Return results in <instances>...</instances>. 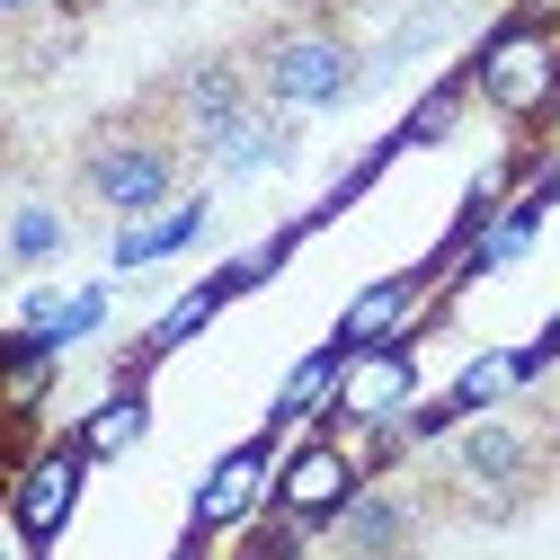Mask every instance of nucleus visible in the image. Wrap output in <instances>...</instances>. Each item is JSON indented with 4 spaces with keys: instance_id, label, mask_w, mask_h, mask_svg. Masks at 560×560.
Instances as JSON below:
<instances>
[{
    "instance_id": "a211bd4d",
    "label": "nucleus",
    "mask_w": 560,
    "mask_h": 560,
    "mask_svg": "<svg viewBox=\"0 0 560 560\" xmlns=\"http://www.w3.org/2000/svg\"><path fill=\"white\" fill-rule=\"evenodd\" d=\"M525 241H534V214H508V223H489V232H480V258H471V267H508V258H516Z\"/></svg>"
},
{
    "instance_id": "f03ea898",
    "label": "nucleus",
    "mask_w": 560,
    "mask_h": 560,
    "mask_svg": "<svg viewBox=\"0 0 560 560\" xmlns=\"http://www.w3.org/2000/svg\"><path fill=\"white\" fill-rule=\"evenodd\" d=\"M81 187L107 205V214L143 223V214H161V205L178 196V143L152 133V125H107L81 152Z\"/></svg>"
},
{
    "instance_id": "423d86ee",
    "label": "nucleus",
    "mask_w": 560,
    "mask_h": 560,
    "mask_svg": "<svg viewBox=\"0 0 560 560\" xmlns=\"http://www.w3.org/2000/svg\"><path fill=\"white\" fill-rule=\"evenodd\" d=\"M418 392V365L400 357V347H357V365H338V409L365 418V428H383V418H400Z\"/></svg>"
},
{
    "instance_id": "4468645a",
    "label": "nucleus",
    "mask_w": 560,
    "mask_h": 560,
    "mask_svg": "<svg viewBox=\"0 0 560 560\" xmlns=\"http://www.w3.org/2000/svg\"><path fill=\"white\" fill-rule=\"evenodd\" d=\"M196 223H205V205H178L170 223H133V232L116 241V267H152V258H170V249H178Z\"/></svg>"
},
{
    "instance_id": "5701e85b",
    "label": "nucleus",
    "mask_w": 560,
    "mask_h": 560,
    "mask_svg": "<svg viewBox=\"0 0 560 560\" xmlns=\"http://www.w3.org/2000/svg\"><path fill=\"white\" fill-rule=\"evenodd\" d=\"M62 10H98V0H62Z\"/></svg>"
},
{
    "instance_id": "0eeeda50",
    "label": "nucleus",
    "mask_w": 560,
    "mask_h": 560,
    "mask_svg": "<svg viewBox=\"0 0 560 560\" xmlns=\"http://www.w3.org/2000/svg\"><path fill=\"white\" fill-rule=\"evenodd\" d=\"M276 499H285V516H338L347 499H357V454L347 445H303L285 463V480H276Z\"/></svg>"
},
{
    "instance_id": "f8f14e48",
    "label": "nucleus",
    "mask_w": 560,
    "mask_h": 560,
    "mask_svg": "<svg viewBox=\"0 0 560 560\" xmlns=\"http://www.w3.org/2000/svg\"><path fill=\"white\" fill-rule=\"evenodd\" d=\"M267 161H285V116H267V98H258V107L223 133V143H214V170L241 178V170H267Z\"/></svg>"
},
{
    "instance_id": "20e7f679",
    "label": "nucleus",
    "mask_w": 560,
    "mask_h": 560,
    "mask_svg": "<svg viewBox=\"0 0 560 560\" xmlns=\"http://www.w3.org/2000/svg\"><path fill=\"white\" fill-rule=\"evenodd\" d=\"M471 90L499 107V116H542V107L560 98V45H551V27H508V36H489Z\"/></svg>"
},
{
    "instance_id": "f257e3e1",
    "label": "nucleus",
    "mask_w": 560,
    "mask_h": 560,
    "mask_svg": "<svg viewBox=\"0 0 560 560\" xmlns=\"http://www.w3.org/2000/svg\"><path fill=\"white\" fill-rule=\"evenodd\" d=\"M249 72H258V98L267 107H338L347 90H357V45H347L338 27H320V19H294V27H276V36H258V54H249Z\"/></svg>"
},
{
    "instance_id": "4be33fe9",
    "label": "nucleus",
    "mask_w": 560,
    "mask_h": 560,
    "mask_svg": "<svg viewBox=\"0 0 560 560\" xmlns=\"http://www.w3.org/2000/svg\"><path fill=\"white\" fill-rule=\"evenodd\" d=\"M27 10H36V0H0V19H27Z\"/></svg>"
},
{
    "instance_id": "dca6fc26",
    "label": "nucleus",
    "mask_w": 560,
    "mask_h": 560,
    "mask_svg": "<svg viewBox=\"0 0 560 560\" xmlns=\"http://www.w3.org/2000/svg\"><path fill=\"white\" fill-rule=\"evenodd\" d=\"M525 374H534V357H516V347H499V357H480V365L463 374V392H454V400H499V392H516Z\"/></svg>"
},
{
    "instance_id": "f3484780",
    "label": "nucleus",
    "mask_w": 560,
    "mask_h": 560,
    "mask_svg": "<svg viewBox=\"0 0 560 560\" xmlns=\"http://www.w3.org/2000/svg\"><path fill=\"white\" fill-rule=\"evenodd\" d=\"M10 249H19V258H54V249H62V214H45V205L10 214Z\"/></svg>"
},
{
    "instance_id": "6ab92c4d",
    "label": "nucleus",
    "mask_w": 560,
    "mask_h": 560,
    "mask_svg": "<svg viewBox=\"0 0 560 560\" xmlns=\"http://www.w3.org/2000/svg\"><path fill=\"white\" fill-rule=\"evenodd\" d=\"M205 312H214V294H187V303H178V312H170V320L152 329V347H178V338H187V329H196Z\"/></svg>"
},
{
    "instance_id": "ddd939ff",
    "label": "nucleus",
    "mask_w": 560,
    "mask_h": 560,
    "mask_svg": "<svg viewBox=\"0 0 560 560\" xmlns=\"http://www.w3.org/2000/svg\"><path fill=\"white\" fill-rule=\"evenodd\" d=\"M143 428H152V400H143V392H116L107 409H90L81 454H90V463H98V454H125V445H143Z\"/></svg>"
},
{
    "instance_id": "393cba45",
    "label": "nucleus",
    "mask_w": 560,
    "mask_h": 560,
    "mask_svg": "<svg viewBox=\"0 0 560 560\" xmlns=\"http://www.w3.org/2000/svg\"><path fill=\"white\" fill-rule=\"evenodd\" d=\"M294 10H303V0H294Z\"/></svg>"
},
{
    "instance_id": "1a4fd4ad",
    "label": "nucleus",
    "mask_w": 560,
    "mask_h": 560,
    "mask_svg": "<svg viewBox=\"0 0 560 560\" xmlns=\"http://www.w3.org/2000/svg\"><path fill=\"white\" fill-rule=\"evenodd\" d=\"M81 463H90L81 445H62V454H45V463L19 480V525H27V534H54L62 516H72V499H81Z\"/></svg>"
},
{
    "instance_id": "6e6552de",
    "label": "nucleus",
    "mask_w": 560,
    "mask_h": 560,
    "mask_svg": "<svg viewBox=\"0 0 560 560\" xmlns=\"http://www.w3.org/2000/svg\"><path fill=\"white\" fill-rule=\"evenodd\" d=\"M338 542L357 560H400L409 551V508L392 499V489H357V499L338 508Z\"/></svg>"
},
{
    "instance_id": "9d476101",
    "label": "nucleus",
    "mask_w": 560,
    "mask_h": 560,
    "mask_svg": "<svg viewBox=\"0 0 560 560\" xmlns=\"http://www.w3.org/2000/svg\"><path fill=\"white\" fill-rule=\"evenodd\" d=\"M258 489H267V454H258V445L223 454V463H214V480L196 489V525H232V516H249Z\"/></svg>"
},
{
    "instance_id": "7ed1b4c3",
    "label": "nucleus",
    "mask_w": 560,
    "mask_h": 560,
    "mask_svg": "<svg viewBox=\"0 0 560 560\" xmlns=\"http://www.w3.org/2000/svg\"><path fill=\"white\" fill-rule=\"evenodd\" d=\"M258 107V72L241 54H196L178 62V81H170V116H178V143H196L205 161H214V143Z\"/></svg>"
},
{
    "instance_id": "412c9836",
    "label": "nucleus",
    "mask_w": 560,
    "mask_h": 560,
    "mask_svg": "<svg viewBox=\"0 0 560 560\" xmlns=\"http://www.w3.org/2000/svg\"><path fill=\"white\" fill-rule=\"evenodd\" d=\"M241 560H285V534H267V542H249Z\"/></svg>"
},
{
    "instance_id": "9b49d317",
    "label": "nucleus",
    "mask_w": 560,
    "mask_h": 560,
    "mask_svg": "<svg viewBox=\"0 0 560 560\" xmlns=\"http://www.w3.org/2000/svg\"><path fill=\"white\" fill-rule=\"evenodd\" d=\"M418 285H428V276H392V285H365L357 303H347V347H374V338H392V329L409 320Z\"/></svg>"
},
{
    "instance_id": "2eb2a0df",
    "label": "nucleus",
    "mask_w": 560,
    "mask_h": 560,
    "mask_svg": "<svg viewBox=\"0 0 560 560\" xmlns=\"http://www.w3.org/2000/svg\"><path fill=\"white\" fill-rule=\"evenodd\" d=\"M320 400H338V357H303L294 374H285V418H303V409H320Z\"/></svg>"
},
{
    "instance_id": "b1692460",
    "label": "nucleus",
    "mask_w": 560,
    "mask_h": 560,
    "mask_svg": "<svg viewBox=\"0 0 560 560\" xmlns=\"http://www.w3.org/2000/svg\"><path fill=\"white\" fill-rule=\"evenodd\" d=\"M178 560H205V551H196V542H187V551H178Z\"/></svg>"
},
{
    "instance_id": "a878e982",
    "label": "nucleus",
    "mask_w": 560,
    "mask_h": 560,
    "mask_svg": "<svg viewBox=\"0 0 560 560\" xmlns=\"http://www.w3.org/2000/svg\"><path fill=\"white\" fill-rule=\"evenodd\" d=\"M551 409H560V400H551Z\"/></svg>"
},
{
    "instance_id": "aec40b11",
    "label": "nucleus",
    "mask_w": 560,
    "mask_h": 560,
    "mask_svg": "<svg viewBox=\"0 0 560 560\" xmlns=\"http://www.w3.org/2000/svg\"><path fill=\"white\" fill-rule=\"evenodd\" d=\"M445 125H454V90H445V98H428V107H418V125H409V143H436Z\"/></svg>"
},
{
    "instance_id": "39448f33",
    "label": "nucleus",
    "mask_w": 560,
    "mask_h": 560,
    "mask_svg": "<svg viewBox=\"0 0 560 560\" xmlns=\"http://www.w3.org/2000/svg\"><path fill=\"white\" fill-rule=\"evenodd\" d=\"M454 480H463V499L508 508L534 480V436L508 428V418H480V428H463V445H454Z\"/></svg>"
}]
</instances>
